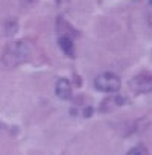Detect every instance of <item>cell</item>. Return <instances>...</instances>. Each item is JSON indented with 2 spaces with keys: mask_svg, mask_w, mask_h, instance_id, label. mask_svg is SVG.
Listing matches in <instances>:
<instances>
[{
  "mask_svg": "<svg viewBox=\"0 0 152 155\" xmlns=\"http://www.w3.org/2000/svg\"><path fill=\"white\" fill-rule=\"evenodd\" d=\"M32 53H34L32 44L26 40H18L11 43L5 49L2 61L6 67H17L23 62H28L32 58Z\"/></svg>",
  "mask_w": 152,
  "mask_h": 155,
  "instance_id": "1",
  "label": "cell"
},
{
  "mask_svg": "<svg viewBox=\"0 0 152 155\" xmlns=\"http://www.w3.org/2000/svg\"><path fill=\"white\" fill-rule=\"evenodd\" d=\"M94 87L104 93H116L120 90V79L114 73H102L94 79Z\"/></svg>",
  "mask_w": 152,
  "mask_h": 155,
  "instance_id": "2",
  "label": "cell"
},
{
  "mask_svg": "<svg viewBox=\"0 0 152 155\" xmlns=\"http://www.w3.org/2000/svg\"><path fill=\"white\" fill-rule=\"evenodd\" d=\"M129 88L137 93V94H143V93H149L152 91V76H135L134 79H131L129 82Z\"/></svg>",
  "mask_w": 152,
  "mask_h": 155,
  "instance_id": "3",
  "label": "cell"
},
{
  "mask_svg": "<svg viewBox=\"0 0 152 155\" xmlns=\"http://www.w3.org/2000/svg\"><path fill=\"white\" fill-rule=\"evenodd\" d=\"M55 93L59 99H70L71 97V85L67 79H58L56 81V85H55Z\"/></svg>",
  "mask_w": 152,
  "mask_h": 155,
  "instance_id": "4",
  "label": "cell"
},
{
  "mask_svg": "<svg viewBox=\"0 0 152 155\" xmlns=\"http://www.w3.org/2000/svg\"><path fill=\"white\" fill-rule=\"evenodd\" d=\"M58 44H59L61 50H62L67 56L71 58V56L74 55V46H73V40L70 38V35H59Z\"/></svg>",
  "mask_w": 152,
  "mask_h": 155,
  "instance_id": "5",
  "label": "cell"
},
{
  "mask_svg": "<svg viewBox=\"0 0 152 155\" xmlns=\"http://www.w3.org/2000/svg\"><path fill=\"white\" fill-rule=\"evenodd\" d=\"M126 155H149V153H147V149H146V147H143V146H135V147H132Z\"/></svg>",
  "mask_w": 152,
  "mask_h": 155,
  "instance_id": "6",
  "label": "cell"
},
{
  "mask_svg": "<svg viewBox=\"0 0 152 155\" xmlns=\"http://www.w3.org/2000/svg\"><path fill=\"white\" fill-rule=\"evenodd\" d=\"M23 2H25V3H28V5H31V3H34V2H35V0H23Z\"/></svg>",
  "mask_w": 152,
  "mask_h": 155,
  "instance_id": "7",
  "label": "cell"
},
{
  "mask_svg": "<svg viewBox=\"0 0 152 155\" xmlns=\"http://www.w3.org/2000/svg\"><path fill=\"white\" fill-rule=\"evenodd\" d=\"M0 128H2V126H0Z\"/></svg>",
  "mask_w": 152,
  "mask_h": 155,
  "instance_id": "8",
  "label": "cell"
}]
</instances>
